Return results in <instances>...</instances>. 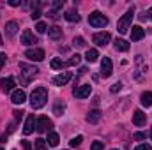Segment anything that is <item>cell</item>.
<instances>
[{"label": "cell", "instance_id": "1", "mask_svg": "<svg viewBox=\"0 0 152 150\" xmlns=\"http://www.w3.org/2000/svg\"><path fill=\"white\" fill-rule=\"evenodd\" d=\"M46 101H48V90L44 87H37L30 95V106L34 110H39L46 104Z\"/></svg>", "mask_w": 152, "mask_h": 150}, {"label": "cell", "instance_id": "2", "mask_svg": "<svg viewBox=\"0 0 152 150\" xmlns=\"http://www.w3.org/2000/svg\"><path fill=\"white\" fill-rule=\"evenodd\" d=\"M88 23H90L94 28H103V27L108 25V18H106L104 14H101L99 11H94V12H90V16H88Z\"/></svg>", "mask_w": 152, "mask_h": 150}, {"label": "cell", "instance_id": "3", "mask_svg": "<svg viewBox=\"0 0 152 150\" xmlns=\"http://www.w3.org/2000/svg\"><path fill=\"white\" fill-rule=\"evenodd\" d=\"M131 23H133V11H127L117 23V30L120 34H126L129 28H131Z\"/></svg>", "mask_w": 152, "mask_h": 150}, {"label": "cell", "instance_id": "4", "mask_svg": "<svg viewBox=\"0 0 152 150\" xmlns=\"http://www.w3.org/2000/svg\"><path fill=\"white\" fill-rule=\"evenodd\" d=\"M37 67H34V66H28V64H20V73H21V76H23V79H25V83H28L34 76L37 74Z\"/></svg>", "mask_w": 152, "mask_h": 150}, {"label": "cell", "instance_id": "5", "mask_svg": "<svg viewBox=\"0 0 152 150\" xmlns=\"http://www.w3.org/2000/svg\"><path fill=\"white\" fill-rule=\"evenodd\" d=\"M51 127H53V122L48 117H39L36 120V129L39 133H51Z\"/></svg>", "mask_w": 152, "mask_h": 150}, {"label": "cell", "instance_id": "6", "mask_svg": "<svg viewBox=\"0 0 152 150\" xmlns=\"http://www.w3.org/2000/svg\"><path fill=\"white\" fill-rule=\"evenodd\" d=\"M90 92H92V85H80V87H76L75 90H73V94H75L76 99H85V97H88L90 95Z\"/></svg>", "mask_w": 152, "mask_h": 150}, {"label": "cell", "instance_id": "7", "mask_svg": "<svg viewBox=\"0 0 152 150\" xmlns=\"http://www.w3.org/2000/svg\"><path fill=\"white\" fill-rule=\"evenodd\" d=\"M25 57H27L28 60L41 62V60L44 58V51H42L41 48H30V50H27V51H25Z\"/></svg>", "mask_w": 152, "mask_h": 150}, {"label": "cell", "instance_id": "8", "mask_svg": "<svg viewBox=\"0 0 152 150\" xmlns=\"http://www.w3.org/2000/svg\"><path fill=\"white\" fill-rule=\"evenodd\" d=\"M110 39H112V36H110L108 32H97V34H94L92 41H94L97 46H106V44L110 42Z\"/></svg>", "mask_w": 152, "mask_h": 150}, {"label": "cell", "instance_id": "9", "mask_svg": "<svg viewBox=\"0 0 152 150\" xmlns=\"http://www.w3.org/2000/svg\"><path fill=\"white\" fill-rule=\"evenodd\" d=\"M112 73H113L112 60H110L108 57H104V58L101 60V74L104 76V78H108V76H112Z\"/></svg>", "mask_w": 152, "mask_h": 150}, {"label": "cell", "instance_id": "10", "mask_svg": "<svg viewBox=\"0 0 152 150\" xmlns=\"http://www.w3.org/2000/svg\"><path fill=\"white\" fill-rule=\"evenodd\" d=\"M36 117L34 115H28L27 117V120H25V127H23V133L25 134H32L34 133V129H36Z\"/></svg>", "mask_w": 152, "mask_h": 150}, {"label": "cell", "instance_id": "11", "mask_svg": "<svg viewBox=\"0 0 152 150\" xmlns=\"http://www.w3.org/2000/svg\"><path fill=\"white\" fill-rule=\"evenodd\" d=\"M37 42V39L36 36L27 28V30H23V34H21V44H25V46H30V44H36Z\"/></svg>", "mask_w": 152, "mask_h": 150}, {"label": "cell", "instance_id": "12", "mask_svg": "<svg viewBox=\"0 0 152 150\" xmlns=\"http://www.w3.org/2000/svg\"><path fill=\"white\" fill-rule=\"evenodd\" d=\"M71 78H73V74H71L69 71H66V73H62V74H58V76H55V78H53V85L62 87V85H66Z\"/></svg>", "mask_w": 152, "mask_h": 150}, {"label": "cell", "instance_id": "13", "mask_svg": "<svg viewBox=\"0 0 152 150\" xmlns=\"http://www.w3.org/2000/svg\"><path fill=\"white\" fill-rule=\"evenodd\" d=\"M145 122H147V117H145V113L142 111V110H136V111L133 113V124L136 127H142Z\"/></svg>", "mask_w": 152, "mask_h": 150}, {"label": "cell", "instance_id": "14", "mask_svg": "<svg viewBox=\"0 0 152 150\" xmlns=\"http://www.w3.org/2000/svg\"><path fill=\"white\" fill-rule=\"evenodd\" d=\"M16 32H18V21H7L5 23V36L7 37H14L16 36Z\"/></svg>", "mask_w": 152, "mask_h": 150}, {"label": "cell", "instance_id": "15", "mask_svg": "<svg viewBox=\"0 0 152 150\" xmlns=\"http://www.w3.org/2000/svg\"><path fill=\"white\" fill-rule=\"evenodd\" d=\"M11 101H12L14 104H23V103L27 101V95H25V92H23V90H14V92H12Z\"/></svg>", "mask_w": 152, "mask_h": 150}, {"label": "cell", "instance_id": "16", "mask_svg": "<svg viewBox=\"0 0 152 150\" xmlns=\"http://www.w3.org/2000/svg\"><path fill=\"white\" fill-rule=\"evenodd\" d=\"M143 37H145V30H143L140 25H134L133 30H131V39H133V41H142Z\"/></svg>", "mask_w": 152, "mask_h": 150}, {"label": "cell", "instance_id": "17", "mask_svg": "<svg viewBox=\"0 0 152 150\" xmlns=\"http://www.w3.org/2000/svg\"><path fill=\"white\" fill-rule=\"evenodd\" d=\"M0 88H2L4 92H11V90L14 88V79H12V78H2V79H0Z\"/></svg>", "mask_w": 152, "mask_h": 150}, {"label": "cell", "instance_id": "18", "mask_svg": "<svg viewBox=\"0 0 152 150\" xmlns=\"http://www.w3.org/2000/svg\"><path fill=\"white\" fill-rule=\"evenodd\" d=\"M48 37L53 39V41L60 39V37H62V28H60V27H57V25H53V27H48Z\"/></svg>", "mask_w": 152, "mask_h": 150}, {"label": "cell", "instance_id": "19", "mask_svg": "<svg viewBox=\"0 0 152 150\" xmlns=\"http://www.w3.org/2000/svg\"><path fill=\"white\" fill-rule=\"evenodd\" d=\"M101 117H103V113L99 111V110H90L88 115H87V122L88 124H97L101 120Z\"/></svg>", "mask_w": 152, "mask_h": 150}, {"label": "cell", "instance_id": "20", "mask_svg": "<svg viewBox=\"0 0 152 150\" xmlns=\"http://www.w3.org/2000/svg\"><path fill=\"white\" fill-rule=\"evenodd\" d=\"M115 50L117 51H127L129 50V42L127 41H124V39H115Z\"/></svg>", "mask_w": 152, "mask_h": 150}, {"label": "cell", "instance_id": "21", "mask_svg": "<svg viewBox=\"0 0 152 150\" xmlns=\"http://www.w3.org/2000/svg\"><path fill=\"white\" fill-rule=\"evenodd\" d=\"M64 18H66L67 21H71V23H75V21H80V14L76 12L75 9H69V11L64 14Z\"/></svg>", "mask_w": 152, "mask_h": 150}, {"label": "cell", "instance_id": "22", "mask_svg": "<svg viewBox=\"0 0 152 150\" xmlns=\"http://www.w3.org/2000/svg\"><path fill=\"white\" fill-rule=\"evenodd\" d=\"M140 101H142V104L143 106H152V92H143L142 95H140Z\"/></svg>", "mask_w": 152, "mask_h": 150}, {"label": "cell", "instance_id": "23", "mask_svg": "<svg viewBox=\"0 0 152 150\" xmlns=\"http://www.w3.org/2000/svg\"><path fill=\"white\" fill-rule=\"evenodd\" d=\"M97 57H99V53H97V50H87V53H85V58H87V62H96L97 60Z\"/></svg>", "mask_w": 152, "mask_h": 150}, {"label": "cell", "instance_id": "24", "mask_svg": "<svg viewBox=\"0 0 152 150\" xmlns=\"http://www.w3.org/2000/svg\"><path fill=\"white\" fill-rule=\"evenodd\" d=\"M46 143H48L50 147H57V145H58V134H57V133H48Z\"/></svg>", "mask_w": 152, "mask_h": 150}, {"label": "cell", "instance_id": "25", "mask_svg": "<svg viewBox=\"0 0 152 150\" xmlns=\"http://www.w3.org/2000/svg\"><path fill=\"white\" fill-rule=\"evenodd\" d=\"M64 111H66V104L58 101V103H57V104L53 106V113H55L57 117H60V115H64Z\"/></svg>", "mask_w": 152, "mask_h": 150}, {"label": "cell", "instance_id": "26", "mask_svg": "<svg viewBox=\"0 0 152 150\" xmlns=\"http://www.w3.org/2000/svg\"><path fill=\"white\" fill-rule=\"evenodd\" d=\"M50 66H51V69H62V67H66V64H64L60 58H53V60L50 62Z\"/></svg>", "mask_w": 152, "mask_h": 150}, {"label": "cell", "instance_id": "27", "mask_svg": "<svg viewBox=\"0 0 152 150\" xmlns=\"http://www.w3.org/2000/svg\"><path fill=\"white\" fill-rule=\"evenodd\" d=\"M34 145H36V150H46V149H48L46 140H42V138H37V140L34 141Z\"/></svg>", "mask_w": 152, "mask_h": 150}, {"label": "cell", "instance_id": "28", "mask_svg": "<svg viewBox=\"0 0 152 150\" xmlns=\"http://www.w3.org/2000/svg\"><path fill=\"white\" fill-rule=\"evenodd\" d=\"M80 60H81V57L76 53V55H73V57L66 62V66H76V64H80Z\"/></svg>", "mask_w": 152, "mask_h": 150}, {"label": "cell", "instance_id": "29", "mask_svg": "<svg viewBox=\"0 0 152 150\" xmlns=\"http://www.w3.org/2000/svg\"><path fill=\"white\" fill-rule=\"evenodd\" d=\"M81 141H83V136H76V138H73V140L69 141V145H71L73 149H76V147L81 145Z\"/></svg>", "mask_w": 152, "mask_h": 150}, {"label": "cell", "instance_id": "30", "mask_svg": "<svg viewBox=\"0 0 152 150\" xmlns=\"http://www.w3.org/2000/svg\"><path fill=\"white\" fill-rule=\"evenodd\" d=\"M73 44H75L76 48H83L87 42H85V39L83 37H75V41H73Z\"/></svg>", "mask_w": 152, "mask_h": 150}, {"label": "cell", "instance_id": "31", "mask_svg": "<svg viewBox=\"0 0 152 150\" xmlns=\"http://www.w3.org/2000/svg\"><path fill=\"white\" fill-rule=\"evenodd\" d=\"M90 150H104V143H103V141H94L92 147H90Z\"/></svg>", "mask_w": 152, "mask_h": 150}, {"label": "cell", "instance_id": "32", "mask_svg": "<svg viewBox=\"0 0 152 150\" xmlns=\"http://www.w3.org/2000/svg\"><path fill=\"white\" fill-rule=\"evenodd\" d=\"M36 30H37V34H44V32H46V23L39 21L37 25H36Z\"/></svg>", "mask_w": 152, "mask_h": 150}, {"label": "cell", "instance_id": "33", "mask_svg": "<svg viewBox=\"0 0 152 150\" xmlns=\"http://www.w3.org/2000/svg\"><path fill=\"white\" fill-rule=\"evenodd\" d=\"M133 138H134V140H138V141H142V140H145V138H147V134H145V133H134V134H133Z\"/></svg>", "mask_w": 152, "mask_h": 150}, {"label": "cell", "instance_id": "34", "mask_svg": "<svg viewBox=\"0 0 152 150\" xmlns=\"http://www.w3.org/2000/svg\"><path fill=\"white\" fill-rule=\"evenodd\" d=\"M120 88H122V83H120V81H117V83H113V87H112L110 90H112V92L115 94V92H118Z\"/></svg>", "mask_w": 152, "mask_h": 150}, {"label": "cell", "instance_id": "35", "mask_svg": "<svg viewBox=\"0 0 152 150\" xmlns=\"http://www.w3.org/2000/svg\"><path fill=\"white\" fill-rule=\"evenodd\" d=\"M14 118H16V120H21V117H23V113L25 111H21V110H14Z\"/></svg>", "mask_w": 152, "mask_h": 150}, {"label": "cell", "instance_id": "36", "mask_svg": "<svg viewBox=\"0 0 152 150\" xmlns=\"http://www.w3.org/2000/svg\"><path fill=\"white\" fill-rule=\"evenodd\" d=\"M136 150H152V147L151 145H147V143H142V145L136 147Z\"/></svg>", "mask_w": 152, "mask_h": 150}, {"label": "cell", "instance_id": "37", "mask_svg": "<svg viewBox=\"0 0 152 150\" xmlns=\"http://www.w3.org/2000/svg\"><path fill=\"white\" fill-rule=\"evenodd\" d=\"M21 145H23V150H34L32 149V145H30V141H27V140L21 141Z\"/></svg>", "mask_w": 152, "mask_h": 150}, {"label": "cell", "instance_id": "38", "mask_svg": "<svg viewBox=\"0 0 152 150\" xmlns=\"http://www.w3.org/2000/svg\"><path fill=\"white\" fill-rule=\"evenodd\" d=\"M62 5H64V0H55V2H53V7H55V9H60Z\"/></svg>", "mask_w": 152, "mask_h": 150}, {"label": "cell", "instance_id": "39", "mask_svg": "<svg viewBox=\"0 0 152 150\" xmlns=\"http://www.w3.org/2000/svg\"><path fill=\"white\" fill-rule=\"evenodd\" d=\"M48 16H50V18H53V20H57V18H58V14H57V11H55V9H53V11H50V12H48Z\"/></svg>", "mask_w": 152, "mask_h": 150}, {"label": "cell", "instance_id": "40", "mask_svg": "<svg viewBox=\"0 0 152 150\" xmlns=\"http://www.w3.org/2000/svg\"><path fill=\"white\" fill-rule=\"evenodd\" d=\"M4 64H5V55H4V53H0V69L4 67Z\"/></svg>", "mask_w": 152, "mask_h": 150}, {"label": "cell", "instance_id": "41", "mask_svg": "<svg viewBox=\"0 0 152 150\" xmlns=\"http://www.w3.org/2000/svg\"><path fill=\"white\" fill-rule=\"evenodd\" d=\"M9 5L16 7V5H20V0H9Z\"/></svg>", "mask_w": 152, "mask_h": 150}, {"label": "cell", "instance_id": "42", "mask_svg": "<svg viewBox=\"0 0 152 150\" xmlns=\"http://www.w3.org/2000/svg\"><path fill=\"white\" fill-rule=\"evenodd\" d=\"M149 16H151V20H152V7L149 9Z\"/></svg>", "mask_w": 152, "mask_h": 150}, {"label": "cell", "instance_id": "43", "mask_svg": "<svg viewBox=\"0 0 152 150\" xmlns=\"http://www.w3.org/2000/svg\"><path fill=\"white\" fill-rule=\"evenodd\" d=\"M151 140H152V129H151Z\"/></svg>", "mask_w": 152, "mask_h": 150}, {"label": "cell", "instance_id": "44", "mask_svg": "<svg viewBox=\"0 0 152 150\" xmlns=\"http://www.w3.org/2000/svg\"><path fill=\"white\" fill-rule=\"evenodd\" d=\"M0 150H4V149H2V147H0Z\"/></svg>", "mask_w": 152, "mask_h": 150}, {"label": "cell", "instance_id": "45", "mask_svg": "<svg viewBox=\"0 0 152 150\" xmlns=\"http://www.w3.org/2000/svg\"><path fill=\"white\" fill-rule=\"evenodd\" d=\"M113 150H117V149H113Z\"/></svg>", "mask_w": 152, "mask_h": 150}]
</instances>
